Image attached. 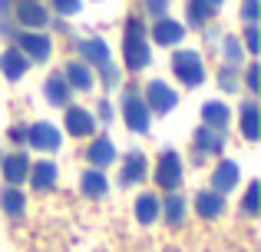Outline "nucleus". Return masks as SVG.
<instances>
[{
  "label": "nucleus",
  "mask_w": 261,
  "mask_h": 252,
  "mask_svg": "<svg viewBox=\"0 0 261 252\" xmlns=\"http://www.w3.org/2000/svg\"><path fill=\"white\" fill-rule=\"evenodd\" d=\"M122 53H126L129 70H142V66L149 63V47H146V40H142V24L139 20H129L126 40H122Z\"/></svg>",
  "instance_id": "obj_1"
},
{
  "label": "nucleus",
  "mask_w": 261,
  "mask_h": 252,
  "mask_svg": "<svg viewBox=\"0 0 261 252\" xmlns=\"http://www.w3.org/2000/svg\"><path fill=\"white\" fill-rule=\"evenodd\" d=\"M172 66H175V77L182 80L185 86H198V83L205 80L202 60H198V53H192V50H182V53H175Z\"/></svg>",
  "instance_id": "obj_2"
},
{
  "label": "nucleus",
  "mask_w": 261,
  "mask_h": 252,
  "mask_svg": "<svg viewBox=\"0 0 261 252\" xmlns=\"http://www.w3.org/2000/svg\"><path fill=\"white\" fill-rule=\"evenodd\" d=\"M155 182H159L162 189H175L178 182H182V163H178L175 153H162L159 169H155Z\"/></svg>",
  "instance_id": "obj_3"
},
{
  "label": "nucleus",
  "mask_w": 261,
  "mask_h": 252,
  "mask_svg": "<svg viewBox=\"0 0 261 252\" xmlns=\"http://www.w3.org/2000/svg\"><path fill=\"white\" fill-rule=\"evenodd\" d=\"M122 117H126L129 129H136V133H146V129H149V106L142 103L139 97H126V103H122Z\"/></svg>",
  "instance_id": "obj_4"
},
{
  "label": "nucleus",
  "mask_w": 261,
  "mask_h": 252,
  "mask_svg": "<svg viewBox=\"0 0 261 252\" xmlns=\"http://www.w3.org/2000/svg\"><path fill=\"white\" fill-rule=\"evenodd\" d=\"M146 100H149V106H152L155 113H169V110L175 106V93L169 90L166 83H159V80H155V83H149Z\"/></svg>",
  "instance_id": "obj_5"
},
{
  "label": "nucleus",
  "mask_w": 261,
  "mask_h": 252,
  "mask_svg": "<svg viewBox=\"0 0 261 252\" xmlns=\"http://www.w3.org/2000/svg\"><path fill=\"white\" fill-rule=\"evenodd\" d=\"M238 182V166L231 159L218 163V169L212 173V186H215V193H228V189H235Z\"/></svg>",
  "instance_id": "obj_6"
},
{
  "label": "nucleus",
  "mask_w": 261,
  "mask_h": 252,
  "mask_svg": "<svg viewBox=\"0 0 261 252\" xmlns=\"http://www.w3.org/2000/svg\"><path fill=\"white\" fill-rule=\"evenodd\" d=\"M30 143L37 149H57L60 146V133H57V126H50V123H37V126H30Z\"/></svg>",
  "instance_id": "obj_7"
},
{
  "label": "nucleus",
  "mask_w": 261,
  "mask_h": 252,
  "mask_svg": "<svg viewBox=\"0 0 261 252\" xmlns=\"http://www.w3.org/2000/svg\"><path fill=\"white\" fill-rule=\"evenodd\" d=\"M20 50L23 53H30L33 60H46L50 57V40L46 37H40V33H23V37H20Z\"/></svg>",
  "instance_id": "obj_8"
},
{
  "label": "nucleus",
  "mask_w": 261,
  "mask_h": 252,
  "mask_svg": "<svg viewBox=\"0 0 261 252\" xmlns=\"http://www.w3.org/2000/svg\"><path fill=\"white\" fill-rule=\"evenodd\" d=\"M0 70H4L10 80H20L27 73V57L20 50H7L4 57H0Z\"/></svg>",
  "instance_id": "obj_9"
},
{
  "label": "nucleus",
  "mask_w": 261,
  "mask_h": 252,
  "mask_svg": "<svg viewBox=\"0 0 261 252\" xmlns=\"http://www.w3.org/2000/svg\"><path fill=\"white\" fill-rule=\"evenodd\" d=\"M182 24H175V20H159L155 24V30H152V37H155V43H162V47H169V43H178L182 40Z\"/></svg>",
  "instance_id": "obj_10"
},
{
  "label": "nucleus",
  "mask_w": 261,
  "mask_h": 252,
  "mask_svg": "<svg viewBox=\"0 0 261 252\" xmlns=\"http://www.w3.org/2000/svg\"><path fill=\"white\" fill-rule=\"evenodd\" d=\"M27 173H30V163H27L23 153H20V156H7V159H4V176H7V182H23Z\"/></svg>",
  "instance_id": "obj_11"
},
{
  "label": "nucleus",
  "mask_w": 261,
  "mask_h": 252,
  "mask_svg": "<svg viewBox=\"0 0 261 252\" xmlns=\"http://www.w3.org/2000/svg\"><path fill=\"white\" fill-rule=\"evenodd\" d=\"M66 129L73 136H89L93 133V117L86 110H66Z\"/></svg>",
  "instance_id": "obj_12"
},
{
  "label": "nucleus",
  "mask_w": 261,
  "mask_h": 252,
  "mask_svg": "<svg viewBox=\"0 0 261 252\" xmlns=\"http://www.w3.org/2000/svg\"><path fill=\"white\" fill-rule=\"evenodd\" d=\"M17 17L20 24H30V27H43L46 24V10L37 4V0H27V4L17 7Z\"/></svg>",
  "instance_id": "obj_13"
},
{
  "label": "nucleus",
  "mask_w": 261,
  "mask_h": 252,
  "mask_svg": "<svg viewBox=\"0 0 261 252\" xmlns=\"http://www.w3.org/2000/svg\"><path fill=\"white\" fill-rule=\"evenodd\" d=\"M159 199H155V196H139V199H136V219L142 222V226H149V222L155 219V216H159Z\"/></svg>",
  "instance_id": "obj_14"
},
{
  "label": "nucleus",
  "mask_w": 261,
  "mask_h": 252,
  "mask_svg": "<svg viewBox=\"0 0 261 252\" xmlns=\"http://www.w3.org/2000/svg\"><path fill=\"white\" fill-rule=\"evenodd\" d=\"M142 176H146V159H142V153H129L126 166H122V182H139Z\"/></svg>",
  "instance_id": "obj_15"
},
{
  "label": "nucleus",
  "mask_w": 261,
  "mask_h": 252,
  "mask_svg": "<svg viewBox=\"0 0 261 252\" xmlns=\"http://www.w3.org/2000/svg\"><path fill=\"white\" fill-rule=\"evenodd\" d=\"M89 163H96V166H106V163H113V156H116V149H113V143L102 136V140H96L93 146H89Z\"/></svg>",
  "instance_id": "obj_16"
},
{
  "label": "nucleus",
  "mask_w": 261,
  "mask_h": 252,
  "mask_svg": "<svg viewBox=\"0 0 261 252\" xmlns=\"http://www.w3.org/2000/svg\"><path fill=\"white\" fill-rule=\"evenodd\" d=\"M195 206H198V213H202L205 219H215V216L222 213V196L218 193H198Z\"/></svg>",
  "instance_id": "obj_17"
},
{
  "label": "nucleus",
  "mask_w": 261,
  "mask_h": 252,
  "mask_svg": "<svg viewBox=\"0 0 261 252\" xmlns=\"http://www.w3.org/2000/svg\"><path fill=\"white\" fill-rule=\"evenodd\" d=\"M202 120L208 126H225L228 123V106L225 103H205L202 106Z\"/></svg>",
  "instance_id": "obj_18"
},
{
  "label": "nucleus",
  "mask_w": 261,
  "mask_h": 252,
  "mask_svg": "<svg viewBox=\"0 0 261 252\" xmlns=\"http://www.w3.org/2000/svg\"><path fill=\"white\" fill-rule=\"evenodd\" d=\"M80 50H83L86 60H96V63H106V60H109V47L102 43V40H83Z\"/></svg>",
  "instance_id": "obj_19"
},
{
  "label": "nucleus",
  "mask_w": 261,
  "mask_h": 252,
  "mask_svg": "<svg viewBox=\"0 0 261 252\" xmlns=\"http://www.w3.org/2000/svg\"><path fill=\"white\" fill-rule=\"evenodd\" d=\"M66 77H70V83L76 86V90H89V86H93V73H89L83 63H70L66 66Z\"/></svg>",
  "instance_id": "obj_20"
},
{
  "label": "nucleus",
  "mask_w": 261,
  "mask_h": 252,
  "mask_svg": "<svg viewBox=\"0 0 261 252\" xmlns=\"http://www.w3.org/2000/svg\"><path fill=\"white\" fill-rule=\"evenodd\" d=\"M83 193L86 196H102L106 193V176H102L99 169H89L83 176Z\"/></svg>",
  "instance_id": "obj_21"
},
{
  "label": "nucleus",
  "mask_w": 261,
  "mask_h": 252,
  "mask_svg": "<svg viewBox=\"0 0 261 252\" xmlns=\"http://www.w3.org/2000/svg\"><path fill=\"white\" fill-rule=\"evenodd\" d=\"M46 97H50V103H66V97H70V90H66L63 77H50L46 80Z\"/></svg>",
  "instance_id": "obj_22"
},
{
  "label": "nucleus",
  "mask_w": 261,
  "mask_h": 252,
  "mask_svg": "<svg viewBox=\"0 0 261 252\" xmlns=\"http://www.w3.org/2000/svg\"><path fill=\"white\" fill-rule=\"evenodd\" d=\"M195 143H198V149H208V153H218V149H222V136H218L215 129H198Z\"/></svg>",
  "instance_id": "obj_23"
},
{
  "label": "nucleus",
  "mask_w": 261,
  "mask_h": 252,
  "mask_svg": "<svg viewBox=\"0 0 261 252\" xmlns=\"http://www.w3.org/2000/svg\"><path fill=\"white\" fill-rule=\"evenodd\" d=\"M53 179H57V169H53V163H40V166L33 169V182H37L40 189L53 186Z\"/></svg>",
  "instance_id": "obj_24"
},
{
  "label": "nucleus",
  "mask_w": 261,
  "mask_h": 252,
  "mask_svg": "<svg viewBox=\"0 0 261 252\" xmlns=\"http://www.w3.org/2000/svg\"><path fill=\"white\" fill-rule=\"evenodd\" d=\"M0 202H4V209L7 213H23V206H27V199H23V193H17V189H7L4 196H0Z\"/></svg>",
  "instance_id": "obj_25"
},
{
  "label": "nucleus",
  "mask_w": 261,
  "mask_h": 252,
  "mask_svg": "<svg viewBox=\"0 0 261 252\" xmlns=\"http://www.w3.org/2000/svg\"><path fill=\"white\" fill-rule=\"evenodd\" d=\"M242 133L248 136V140H258V113H255V106H245V113H242Z\"/></svg>",
  "instance_id": "obj_26"
},
{
  "label": "nucleus",
  "mask_w": 261,
  "mask_h": 252,
  "mask_svg": "<svg viewBox=\"0 0 261 252\" xmlns=\"http://www.w3.org/2000/svg\"><path fill=\"white\" fill-rule=\"evenodd\" d=\"M166 216H169V222H182V216H185V199L172 196V199L166 202Z\"/></svg>",
  "instance_id": "obj_27"
},
{
  "label": "nucleus",
  "mask_w": 261,
  "mask_h": 252,
  "mask_svg": "<svg viewBox=\"0 0 261 252\" xmlns=\"http://www.w3.org/2000/svg\"><path fill=\"white\" fill-rule=\"evenodd\" d=\"M208 13H212V4H205V0H192V4H189V17H192V24L205 20Z\"/></svg>",
  "instance_id": "obj_28"
},
{
  "label": "nucleus",
  "mask_w": 261,
  "mask_h": 252,
  "mask_svg": "<svg viewBox=\"0 0 261 252\" xmlns=\"http://www.w3.org/2000/svg\"><path fill=\"white\" fill-rule=\"evenodd\" d=\"M245 209H248V213H258V182H251V186H248V196H245Z\"/></svg>",
  "instance_id": "obj_29"
},
{
  "label": "nucleus",
  "mask_w": 261,
  "mask_h": 252,
  "mask_svg": "<svg viewBox=\"0 0 261 252\" xmlns=\"http://www.w3.org/2000/svg\"><path fill=\"white\" fill-rule=\"evenodd\" d=\"M225 57H228V60H242V47H238V40H235V37L225 40Z\"/></svg>",
  "instance_id": "obj_30"
},
{
  "label": "nucleus",
  "mask_w": 261,
  "mask_h": 252,
  "mask_svg": "<svg viewBox=\"0 0 261 252\" xmlns=\"http://www.w3.org/2000/svg\"><path fill=\"white\" fill-rule=\"evenodd\" d=\"M53 7H57L60 13H76L80 10V0H53Z\"/></svg>",
  "instance_id": "obj_31"
},
{
  "label": "nucleus",
  "mask_w": 261,
  "mask_h": 252,
  "mask_svg": "<svg viewBox=\"0 0 261 252\" xmlns=\"http://www.w3.org/2000/svg\"><path fill=\"white\" fill-rule=\"evenodd\" d=\"M245 17H248V24H255V17H258V0H245Z\"/></svg>",
  "instance_id": "obj_32"
},
{
  "label": "nucleus",
  "mask_w": 261,
  "mask_h": 252,
  "mask_svg": "<svg viewBox=\"0 0 261 252\" xmlns=\"http://www.w3.org/2000/svg\"><path fill=\"white\" fill-rule=\"evenodd\" d=\"M248 50H251V53H258V27H255V24L248 27Z\"/></svg>",
  "instance_id": "obj_33"
},
{
  "label": "nucleus",
  "mask_w": 261,
  "mask_h": 252,
  "mask_svg": "<svg viewBox=\"0 0 261 252\" xmlns=\"http://www.w3.org/2000/svg\"><path fill=\"white\" fill-rule=\"evenodd\" d=\"M248 86H251V90H258V66H251V70H248Z\"/></svg>",
  "instance_id": "obj_34"
},
{
  "label": "nucleus",
  "mask_w": 261,
  "mask_h": 252,
  "mask_svg": "<svg viewBox=\"0 0 261 252\" xmlns=\"http://www.w3.org/2000/svg\"><path fill=\"white\" fill-rule=\"evenodd\" d=\"M149 10H152V13H162V10H166V0H149Z\"/></svg>",
  "instance_id": "obj_35"
},
{
  "label": "nucleus",
  "mask_w": 261,
  "mask_h": 252,
  "mask_svg": "<svg viewBox=\"0 0 261 252\" xmlns=\"http://www.w3.org/2000/svg\"><path fill=\"white\" fill-rule=\"evenodd\" d=\"M205 4H212V7H218V4H222V0H205Z\"/></svg>",
  "instance_id": "obj_36"
}]
</instances>
